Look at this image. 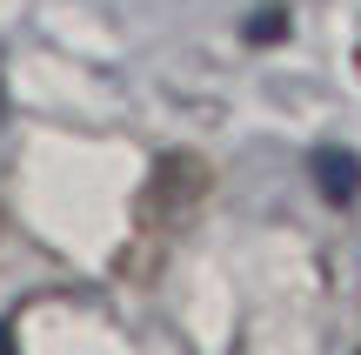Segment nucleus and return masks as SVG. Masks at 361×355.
Masks as SVG:
<instances>
[{
  "label": "nucleus",
  "instance_id": "obj_1",
  "mask_svg": "<svg viewBox=\"0 0 361 355\" xmlns=\"http://www.w3.org/2000/svg\"><path fill=\"white\" fill-rule=\"evenodd\" d=\"M314 181L328 188V201H355L361 195V161L341 155V148H322L314 155Z\"/></svg>",
  "mask_w": 361,
  "mask_h": 355
},
{
  "label": "nucleus",
  "instance_id": "obj_2",
  "mask_svg": "<svg viewBox=\"0 0 361 355\" xmlns=\"http://www.w3.org/2000/svg\"><path fill=\"white\" fill-rule=\"evenodd\" d=\"M0 121H7V80H0Z\"/></svg>",
  "mask_w": 361,
  "mask_h": 355
}]
</instances>
